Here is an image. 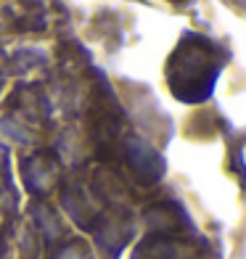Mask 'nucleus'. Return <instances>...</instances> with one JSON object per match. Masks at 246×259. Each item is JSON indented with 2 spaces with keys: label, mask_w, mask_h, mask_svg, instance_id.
<instances>
[{
  "label": "nucleus",
  "mask_w": 246,
  "mask_h": 259,
  "mask_svg": "<svg viewBox=\"0 0 246 259\" xmlns=\"http://www.w3.org/2000/svg\"><path fill=\"white\" fill-rule=\"evenodd\" d=\"M225 51H220L212 40L185 34L178 51L170 58V88L183 101H204L212 85L220 77V69L225 64Z\"/></svg>",
  "instance_id": "f257e3e1"
}]
</instances>
